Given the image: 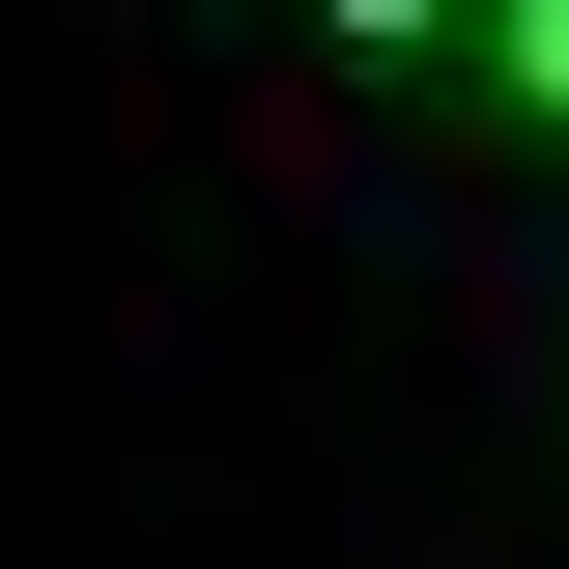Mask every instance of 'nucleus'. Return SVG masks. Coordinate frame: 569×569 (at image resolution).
Wrapping results in <instances>:
<instances>
[{
	"instance_id": "nucleus-1",
	"label": "nucleus",
	"mask_w": 569,
	"mask_h": 569,
	"mask_svg": "<svg viewBox=\"0 0 569 569\" xmlns=\"http://www.w3.org/2000/svg\"><path fill=\"white\" fill-rule=\"evenodd\" d=\"M512 86H541V114H569V0H512Z\"/></svg>"
}]
</instances>
